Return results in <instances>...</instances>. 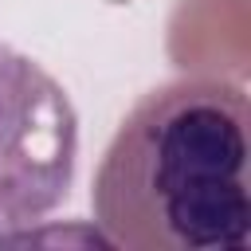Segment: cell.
<instances>
[{"instance_id":"obj_1","label":"cell","mask_w":251,"mask_h":251,"mask_svg":"<svg viewBox=\"0 0 251 251\" xmlns=\"http://www.w3.org/2000/svg\"><path fill=\"white\" fill-rule=\"evenodd\" d=\"M247 165L239 82H161L129 106L94 169V227L126 251H239L251 239Z\"/></svg>"},{"instance_id":"obj_2","label":"cell","mask_w":251,"mask_h":251,"mask_svg":"<svg viewBox=\"0 0 251 251\" xmlns=\"http://www.w3.org/2000/svg\"><path fill=\"white\" fill-rule=\"evenodd\" d=\"M78 114L55 75L0 43V239L43 224L71 192Z\"/></svg>"}]
</instances>
